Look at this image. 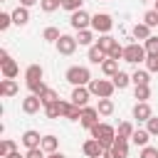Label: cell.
<instances>
[{"label": "cell", "mask_w": 158, "mask_h": 158, "mask_svg": "<svg viewBox=\"0 0 158 158\" xmlns=\"http://www.w3.org/2000/svg\"><path fill=\"white\" fill-rule=\"evenodd\" d=\"M91 136H94L104 148H111V146L116 143V128L109 126V123H96V126L91 128Z\"/></svg>", "instance_id": "cell-1"}, {"label": "cell", "mask_w": 158, "mask_h": 158, "mask_svg": "<svg viewBox=\"0 0 158 158\" xmlns=\"http://www.w3.org/2000/svg\"><path fill=\"white\" fill-rule=\"evenodd\" d=\"M64 79H67L69 84H74V86H89V81H91V72H89L86 67L74 64V67H69V69H67Z\"/></svg>", "instance_id": "cell-2"}, {"label": "cell", "mask_w": 158, "mask_h": 158, "mask_svg": "<svg viewBox=\"0 0 158 158\" xmlns=\"http://www.w3.org/2000/svg\"><path fill=\"white\" fill-rule=\"evenodd\" d=\"M146 57H148V52H146V47L138 44V42H131V44L123 47V62L138 64V62H146Z\"/></svg>", "instance_id": "cell-3"}, {"label": "cell", "mask_w": 158, "mask_h": 158, "mask_svg": "<svg viewBox=\"0 0 158 158\" xmlns=\"http://www.w3.org/2000/svg\"><path fill=\"white\" fill-rule=\"evenodd\" d=\"M114 81H109V79H91L89 81V91L94 94V96H99V99H111V94H114Z\"/></svg>", "instance_id": "cell-4"}, {"label": "cell", "mask_w": 158, "mask_h": 158, "mask_svg": "<svg viewBox=\"0 0 158 158\" xmlns=\"http://www.w3.org/2000/svg\"><path fill=\"white\" fill-rule=\"evenodd\" d=\"M111 27H114L111 15H106V12H96V15H91V30H94V32H99V35H109Z\"/></svg>", "instance_id": "cell-5"}, {"label": "cell", "mask_w": 158, "mask_h": 158, "mask_svg": "<svg viewBox=\"0 0 158 158\" xmlns=\"http://www.w3.org/2000/svg\"><path fill=\"white\" fill-rule=\"evenodd\" d=\"M57 52L59 54H64V57H69V54H74V49L79 47V42H77V37H72V35H62L57 42Z\"/></svg>", "instance_id": "cell-6"}, {"label": "cell", "mask_w": 158, "mask_h": 158, "mask_svg": "<svg viewBox=\"0 0 158 158\" xmlns=\"http://www.w3.org/2000/svg\"><path fill=\"white\" fill-rule=\"evenodd\" d=\"M99 116H101V114H99V109H96V106H84V109H81V118H79V121H81V126H84V128H89V131H91V128L99 123Z\"/></svg>", "instance_id": "cell-7"}, {"label": "cell", "mask_w": 158, "mask_h": 158, "mask_svg": "<svg viewBox=\"0 0 158 158\" xmlns=\"http://www.w3.org/2000/svg\"><path fill=\"white\" fill-rule=\"evenodd\" d=\"M69 25H72L74 30H86V27H91V15H89L86 10H77V12H72Z\"/></svg>", "instance_id": "cell-8"}, {"label": "cell", "mask_w": 158, "mask_h": 158, "mask_svg": "<svg viewBox=\"0 0 158 158\" xmlns=\"http://www.w3.org/2000/svg\"><path fill=\"white\" fill-rule=\"evenodd\" d=\"M81 151H84V156L86 158H101V153H104V146L91 136L89 141H84V146H81Z\"/></svg>", "instance_id": "cell-9"}, {"label": "cell", "mask_w": 158, "mask_h": 158, "mask_svg": "<svg viewBox=\"0 0 158 158\" xmlns=\"http://www.w3.org/2000/svg\"><path fill=\"white\" fill-rule=\"evenodd\" d=\"M89 96H91L89 86H74V89H72V96H69V99H72V101H74L77 106H81V109H84V106H86V101H89Z\"/></svg>", "instance_id": "cell-10"}, {"label": "cell", "mask_w": 158, "mask_h": 158, "mask_svg": "<svg viewBox=\"0 0 158 158\" xmlns=\"http://www.w3.org/2000/svg\"><path fill=\"white\" fill-rule=\"evenodd\" d=\"M67 104L69 101H52V104H47L44 106V114H47V118H59V116H64V111H67Z\"/></svg>", "instance_id": "cell-11"}, {"label": "cell", "mask_w": 158, "mask_h": 158, "mask_svg": "<svg viewBox=\"0 0 158 158\" xmlns=\"http://www.w3.org/2000/svg\"><path fill=\"white\" fill-rule=\"evenodd\" d=\"M40 106H44V104H42V99H40L37 94H30V96L22 99V111H25V114H37Z\"/></svg>", "instance_id": "cell-12"}, {"label": "cell", "mask_w": 158, "mask_h": 158, "mask_svg": "<svg viewBox=\"0 0 158 158\" xmlns=\"http://www.w3.org/2000/svg\"><path fill=\"white\" fill-rule=\"evenodd\" d=\"M151 116H153V111H151L148 101H138V104L133 106V118H136V121H143V123H146Z\"/></svg>", "instance_id": "cell-13"}, {"label": "cell", "mask_w": 158, "mask_h": 158, "mask_svg": "<svg viewBox=\"0 0 158 158\" xmlns=\"http://www.w3.org/2000/svg\"><path fill=\"white\" fill-rule=\"evenodd\" d=\"M20 141H22V146H25V148H37V146H42V136H40L37 131H32V128H30V131H25Z\"/></svg>", "instance_id": "cell-14"}, {"label": "cell", "mask_w": 158, "mask_h": 158, "mask_svg": "<svg viewBox=\"0 0 158 158\" xmlns=\"http://www.w3.org/2000/svg\"><path fill=\"white\" fill-rule=\"evenodd\" d=\"M17 91H20V86H17V81H15V79H2V81H0V94H2L5 99L15 96Z\"/></svg>", "instance_id": "cell-15"}, {"label": "cell", "mask_w": 158, "mask_h": 158, "mask_svg": "<svg viewBox=\"0 0 158 158\" xmlns=\"http://www.w3.org/2000/svg\"><path fill=\"white\" fill-rule=\"evenodd\" d=\"M148 138H151V133H148V128H136L133 133H131V143L133 146H148Z\"/></svg>", "instance_id": "cell-16"}, {"label": "cell", "mask_w": 158, "mask_h": 158, "mask_svg": "<svg viewBox=\"0 0 158 158\" xmlns=\"http://www.w3.org/2000/svg\"><path fill=\"white\" fill-rule=\"evenodd\" d=\"M12 22H15V25H20V27H22V25H27V22H30V10H27L25 5H20L17 10H12Z\"/></svg>", "instance_id": "cell-17"}, {"label": "cell", "mask_w": 158, "mask_h": 158, "mask_svg": "<svg viewBox=\"0 0 158 158\" xmlns=\"http://www.w3.org/2000/svg\"><path fill=\"white\" fill-rule=\"evenodd\" d=\"M25 79H27V84L42 81V67H40V64H30V67L25 69Z\"/></svg>", "instance_id": "cell-18"}, {"label": "cell", "mask_w": 158, "mask_h": 158, "mask_svg": "<svg viewBox=\"0 0 158 158\" xmlns=\"http://www.w3.org/2000/svg\"><path fill=\"white\" fill-rule=\"evenodd\" d=\"M106 57H109V54H106L99 44H91V47H89V62H91V64H101Z\"/></svg>", "instance_id": "cell-19"}, {"label": "cell", "mask_w": 158, "mask_h": 158, "mask_svg": "<svg viewBox=\"0 0 158 158\" xmlns=\"http://www.w3.org/2000/svg\"><path fill=\"white\" fill-rule=\"evenodd\" d=\"M0 67H2V77H5V79H15V77H17V72H20V67H17V62H15V59L2 62Z\"/></svg>", "instance_id": "cell-20"}, {"label": "cell", "mask_w": 158, "mask_h": 158, "mask_svg": "<svg viewBox=\"0 0 158 158\" xmlns=\"http://www.w3.org/2000/svg\"><path fill=\"white\" fill-rule=\"evenodd\" d=\"M96 44H99V47H101V49L109 54V52H111V49L118 44V40H116V37H111V35H101V37L96 40Z\"/></svg>", "instance_id": "cell-21"}, {"label": "cell", "mask_w": 158, "mask_h": 158, "mask_svg": "<svg viewBox=\"0 0 158 158\" xmlns=\"http://www.w3.org/2000/svg\"><path fill=\"white\" fill-rule=\"evenodd\" d=\"M111 81H114V86H116V89H126V86L131 84V74H126V72H121V69H118V72L111 77Z\"/></svg>", "instance_id": "cell-22"}, {"label": "cell", "mask_w": 158, "mask_h": 158, "mask_svg": "<svg viewBox=\"0 0 158 158\" xmlns=\"http://www.w3.org/2000/svg\"><path fill=\"white\" fill-rule=\"evenodd\" d=\"M57 148H59V138L57 136H52V133L49 136H42V151L44 153H54Z\"/></svg>", "instance_id": "cell-23"}, {"label": "cell", "mask_w": 158, "mask_h": 158, "mask_svg": "<svg viewBox=\"0 0 158 158\" xmlns=\"http://www.w3.org/2000/svg\"><path fill=\"white\" fill-rule=\"evenodd\" d=\"M133 37H136V40H143V42H146V40L151 37V27H148L146 22H136V25H133Z\"/></svg>", "instance_id": "cell-24"}, {"label": "cell", "mask_w": 158, "mask_h": 158, "mask_svg": "<svg viewBox=\"0 0 158 158\" xmlns=\"http://www.w3.org/2000/svg\"><path fill=\"white\" fill-rule=\"evenodd\" d=\"M101 72H104L106 77H114V74L118 72V59H111V57H106V59L101 62Z\"/></svg>", "instance_id": "cell-25"}, {"label": "cell", "mask_w": 158, "mask_h": 158, "mask_svg": "<svg viewBox=\"0 0 158 158\" xmlns=\"http://www.w3.org/2000/svg\"><path fill=\"white\" fill-rule=\"evenodd\" d=\"M131 81H133V86H141V84H151V77H148V72H146V69H136V72L131 74Z\"/></svg>", "instance_id": "cell-26"}, {"label": "cell", "mask_w": 158, "mask_h": 158, "mask_svg": "<svg viewBox=\"0 0 158 158\" xmlns=\"http://www.w3.org/2000/svg\"><path fill=\"white\" fill-rule=\"evenodd\" d=\"M64 118L79 121V118H81V106H77L74 101H69V104H67V111H64Z\"/></svg>", "instance_id": "cell-27"}, {"label": "cell", "mask_w": 158, "mask_h": 158, "mask_svg": "<svg viewBox=\"0 0 158 158\" xmlns=\"http://www.w3.org/2000/svg\"><path fill=\"white\" fill-rule=\"evenodd\" d=\"M133 131H136V128H133L128 121H121V123H118V128H116V138H123V141H128Z\"/></svg>", "instance_id": "cell-28"}, {"label": "cell", "mask_w": 158, "mask_h": 158, "mask_svg": "<svg viewBox=\"0 0 158 158\" xmlns=\"http://www.w3.org/2000/svg\"><path fill=\"white\" fill-rule=\"evenodd\" d=\"M111 148H114L116 158H128V141H123V138H116V143H114Z\"/></svg>", "instance_id": "cell-29"}, {"label": "cell", "mask_w": 158, "mask_h": 158, "mask_svg": "<svg viewBox=\"0 0 158 158\" xmlns=\"http://www.w3.org/2000/svg\"><path fill=\"white\" fill-rule=\"evenodd\" d=\"M79 35H77V42L79 44H84V47H91V42H94V35H91V30L86 27V30H77Z\"/></svg>", "instance_id": "cell-30"}, {"label": "cell", "mask_w": 158, "mask_h": 158, "mask_svg": "<svg viewBox=\"0 0 158 158\" xmlns=\"http://www.w3.org/2000/svg\"><path fill=\"white\" fill-rule=\"evenodd\" d=\"M96 109H99L101 116H111V114H114V101H111V99H99Z\"/></svg>", "instance_id": "cell-31"}, {"label": "cell", "mask_w": 158, "mask_h": 158, "mask_svg": "<svg viewBox=\"0 0 158 158\" xmlns=\"http://www.w3.org/2000/svg\"><path fill=\"white\" fill-rule=\"evenodd\" d=\"M133 96H136L138 101H148V99H151V86H148V84H141V86H136Z\"/></svg>", "instance_id": "cell-32"}, {"label": "cell", "mask_w": 158, "mask_h": 158, "mask_svg": "<svg viewBox=\"0 0 158 158\" xmlns=\"http://www.w3.org/2000/svg\"><path fill=\"white\" fill-rule=\"evenodd\" d=\"M10 153H15V141H12V138H5V141L0 143V158H5V156H10Z\"/></svg>", "instance_id": "cell-33"}, {"label": "cell", "mask_w": 158, "mask_h": 158, "mask_svg": "<svg viewBox=\"0 0 158 158\" xmlns=\"http://www.w3.org/2000/svg\"><path fill=\"white\" fill-rule=\"evenodd\" d=\"M62 2H64V0H40V7H42L44 12H54Z\"/></svg>", "instance_id": "cell-34"}, {"label": "cell", "mask_w": 158, "mask_h": 158, "mask_svg": "<svg viewBox=\"0 0 158 158\" xmlns=\"http://www.w3.org/2000/svg\"><path fill=\"white\" fill-rule=\"evenodd\" d=\"M42 37H44V40H47V42H57V40H59V37H62V32H59V30H57V27H47V30H44V32H42Z\"/></svg>", "instance_id": "cell-35"}, {"label": "cell", "mask_w": 158, "mask_h": 158, "mask_svg": "<svg viewBox=\"0 0 158 158\" xmlns=\"http://www.w3.org/2000/svg\"><path fill=\"white\" fill-rule=\"evenodd\" d=\"M40 99H42V104L47 106V104H52V101H57V99H59V94H57L54 89H49V86H47V89H44V94H42Z\"/></svg>", "instance_id": "cell-36"}, {"label": "cell", "mask_w": 158, "mask_h": 158, "mask_svg": "<svg viewBox=\"0 0 158 158\" xmlns=\"http://www.w3.org/2000/svg\"><path fill=\"white\" fill-rule=\"evenodd\" d=\"M143 47H146V52H148V54H158V37H153V35H151V37L146 40V44H143Z\"/></svg>", "instance_id": "cell-37"}, {"label": "cell", "mask_w": 158, "mask_h": 158, "mask_svg": "<svg viewBox=\"0 0 158 158\" xmlns=\"http://www.w3.org/2000/svg\"><path fill=\"white\" fill-rule=\"evenodd\" d=\"M12 25V12H0V32H5Z\"/></svg>", "instance_id": "cell-38"}, {"label": "cell", "mask_w": 158, "mask_h": 158, "mask_svg": "<svg viewBox=\"0 0 158 158\" xmlns=\"http://www.w3.org/2000/svg\"><path fill=\"white\" fill-rule=\"evenodd\" d=\"M143 22H146L148 27H156V25H158V12H156V10H148V12L143 15Z\"/></svg>", "instance_id": "cell-39"}, {"label": "cell", "mask_w": 158, "mask_h": 158, "mask_svg": "<svg viewBox=\"0 0 158 158\" xmlns=\"http://www.w3.org/2000/svg\"><path fill=\"white\" fill-rule=\"evenodd\" d=\"M81 2H84V0H64L62 7L69 10V12H77V10H81Z\"/></svg>", "instance_id": "cell-40"}, {"label": "cell", "mask_w": 158, "mask_h": 158, "mask_svg": "<svg viewBox=\"0 0 158 158\" xmlns=\"http://www.w3.org/2000/svg\"><path fill=\"white\" fill-rule=\"evenodd\" d=\"M27 89H30L32 94L42 96V94H44V89H47V84H44V81H35V84H27Z\"/></svg>", "instance_id": "cell-41"}, {"label": "cell", "mask_w": 158, "mask_h": 158, "mask_svg": "<svg viewBox=\"0 0 158 158\" xmlns=\"http://www.w3.org/2000/svg\"><path fill=\"white\" fill-rule=\"evenodd\" d=\"M146 69L148 72H158V54H148L146 57Z\"/></svg>", "instance_id": "cell-42"}, {"label": "cell", "mask_w": 158, "mask_h": 158, "mask_svg": "<svg viewBox=\"0 0 158 158\" xmlns=\"http://www.w3.org/2000/svg\"><path fill=\"white\" fill-rule=\"evenodd\" d=\"M138 158H158V148H153V146H143Z\"/></svg>", "instance_id": "cell-43"}, {"label": "cell", "mask_w": 158, "mask_h": 158, "mask_svg": "<svg viewBox=\"0 0 158 158\" xmlns=\"http://www.w3.org/2000/svg\"><path fill=\"white\" fill-rule=\"evenodd\" d=\"M146 128H148V133H151V136H158V118H156V116H151V118L146 121Z\"/></svg>", "instance_id": "cell-44"}, {"label": "cell", "mask_w": 158, "mask_h": 158, "mask_svg": "<svg viewBox=\"0 0 158 158\" xmlns=\"http://www.w3.org/2000/svg\"><path fill=\"white\" fill-rule=\"evenodd\" d=\"M25 158H44V151H42V146H37V148H27Z\"/></svg>", "instance_id": "cell-45"}, {"label": "cell", "mask_w": 158, "mask_h": 158, "mask_svg": "<svg viewBox=\"0 0 158 158\" xmlns=\"http://www.w3.org/2000/svg\"><path fill=\"white\" fill-rule=\"evenodd\" d=\"M109 57H111V59H123V47H121V44H116V47L109 52Z\"/></svg>", "instance_id": "cell-46"}, {"label": "cell", "mask_w": 158, "mask_h": 158, "mask_svg": "<svg viewBox=\"0 0 158 158\" xmlns=\"http://www.w3.org/2000/svg\"><path fill=\"white\" fill-rule=\"evenodd\" d=\"M101 158H116V153H114V148H104V153H101Z\"/></svg>", "instance_id": "cell-47"}, {"label": "cell", "mask_w": 158, "mask_h": 158, "mask_svg": "<svg viewBox=\"0 0 158 158\" xmlns=\"http://www.w3.org/2000/svg\"><path fill=\"white\" fill-rule=\"evenodd\" d=\"M7 59H10V54H7V49H0V64H2V62H7Z\"/></svg>", "instance_id": "cell-48"}, {"label": "cell", "mask_w": 158, "mask_h": 158, "mask_svg": "<svg viewBox=\"0 0 158 158\" xmlns=\"http://www.w3.org/2000/svg\"><path fill=\"white\" fill-rule=\"evenodd\" d=\"M40 0H20V5H25V7H32V5H37Z\"/></svg>", "instance_id": "cell-49"}, {"label": "cell", "mask_w": 158, "mask_h": 158, "mask_svg": "<svg viewBox=\"0 0 158 158\" xmlns=\"http://www.w3.org/2000/svg\"><path fill=\"white\" fill-rule=\"evenodd\" d=\"M47 158H67V156H62V153H57V151H54V153H49Z\"/></svg>", "instance_id": "cell-50"}, {"label": "cell", "mask_w": 158, "mask_h": 158, "mask_svg": "<svg viewBox=\"0 0 158 158\" xmlns=\"http://www.w3.org/2000/svg\"><path fill=\"white\" fill-rule=\"evenodd\" d=\"M5 158H22V156H20V153L15 151V153H10V156H5Z\"/></svg>", "instance_id": "cell-51"}, {"label": "cell", "mask_w": 158, "mask_h": 158, "mask_svg": "<svg viewBox=\"0 0 158 158\" xmlns=\"http://www.w3.org/2000/svg\"><path fill=\"white\" fill-rule=\"evenodd\" d=\"M153 10H156V12H158V0H156V5H153Z\"/></svg>", "instance_id": "cell-52"}]
</instances>
